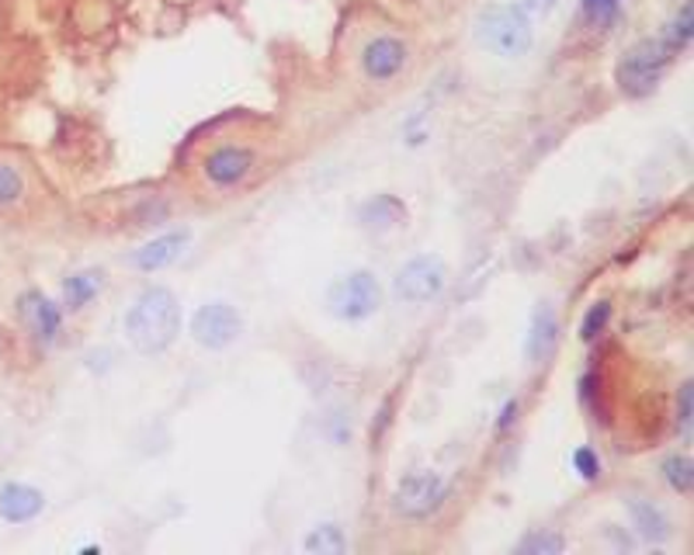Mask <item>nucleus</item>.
<instances>
[{
    "label": "nucleus",
    "mask_w": 694,
    "mask_h": 555,
    "mask_svg": "<svg viewBox=\"0 0 694 555\" xmlns=\"http://www.w3.org/2000/svg\"><path fill=\"white\" fill-rule=\"evenodd\" d=\"M351 66L368 87H393L414 66V46L389 25H365L351 42Z\"/></svg>",
    "instance_id": "obj_1"
},
{
    "label": "nucleus",
    "mask_w": 694,
    "mask_h": 555,
    "mask_svg": "<svg viewBox=\"0 0 694 555\" xmlns=\"http://www.w3.org/2000/svg\"><path fill=\"white\" fill-rule=\"evenodd\" d=\"M427 4H431V0H427Z\"/></svg>",
    "instance_id": "obj_26"
},
{
    "label": "nucleus",
    "mask_w": 694,
    "mask_h": 555,
    "mask_svg": "<svg viewBox=\"0 0 694 555\" xmlns=\"http://www.w3.org/2000/svg\"><path fill=\"white\" fill-rule=\"evenodd\" d=\"M257 171V150L247 142H219L202 156V177L216 191H234Z\"/></svg>",
    "instance_id": "obj_7"
},
{
    "label": "nucleus",
    "mask_w": 694,
    "mask_h": 555,
    "mask_svg": "<svg viewBox=\"0 0 694 555\" xmlns=\"http://www.w3.org/2000/svg\"><path fill=\"white\" fill-rule=\"evenodd\" d=\"M400 223H406V205L393 194H376L371 202L362 205V226L365 229H396Z\"/></svg>",
    "instance_id": "obj_15"
},
{
    "label": "nucleus",
    "mask_w": 694,
    "mask_h": 555,
    "mask_svg": "<svg viewBox=\"0 0 694 555\" xmlns=\"http://www.w3.org/2000/svg\"><path fill=\"white\" fill-rule=\"evenodd\" d=\"M608 319H611V302L608 299L594 302V306L586 310L583 324H580V340H586V344H591V340H597L604 333V327H608Z\"/></svg>",
    "instance_id": "obj_20"
},
{
    "label": "nucleus",
    "mask_w": 694,
    "mask_h": 555,
    "mask_svg": "<svg viewBox=\"0 0 694 555\" xmlns=\"http://www.w3.org/2000/svg\"><path fill=\"white\" fill-rule=\"evenodd\" d=\"M559 344V319L553 313V306H542L535 313V319H531V330H528V344H525V354L531 365H542L553 357Z\"/></svg>",
    "instance_id": "obj_13"
},
{
    "label": "nucleus",
    "mask_w": 694,
    "mask_h": 555,
    "mask_svg": "<svg viewBox=\"0 0 694 555\" xmlns=\"http://www.w3.org/2000/svg\"><path fill=\"white\" fill-rule=\"evenodd\" d=\"M559 4V0H521V8L528 11V14H548Z\"/></svg>",
    "instance_id": "obj_24"
},
{
    "label": "nucleus",
    "mask_w": 694,
    "mask_h": 555,
    "mask_svg": "<svg viewBox=\"0 0 694 555\" xmlns=\"http://www.w3.org/2000/svg\"><path fill=\"white\" fill-rule=\"evenodd\" d=\"M28 199V177L11 160H0V209H17Z\"/></svg>",
    "instance_id": "obj_17"
},
{
    "label": "nucleus",
    "mask_w": 694,
    "mask_h": 555,
    "mask_svg": "<svg viewBox=\"0 0 694 555\" xmlns=\"http://www.w3.org/2000/svg\"><path fill=\"white\" fill-rule=\"evenodd\" d=\"M573 469H577L583 479H591V482L601 476V458H597L594 447H577V452H573Z\"/></svg>",
    "instance_id": "obj_21"
},
{
    "label": "nucleus",
    "mask_w": 694,
    "mask_h": 555,
    "mask_svg": "<svg viewBox=\"0 0 694 555\" xmlns=\"http://www.w3.org/2000/svg\"><path fill=\"white\" fill-rule=\"evenodd\" d=\"M678 427L684 438H691V382L681 386V396H678Z\"/></svg>",
    "instance_id": "obj_23"
},
{
    "label": "nucleus",
    "mask_w": 694,
    "mask_h": 555,
    "mask_svg": "<svg viewBox=\"0 0 694 555\" xmlns=\"http://www.w3.org/2000/svg\"><path fill=\"white\" fill-rule=\"evenodd\" d=\"M444 285H449V264L438 254H420L396 272L393 295L406 302V306H424V302H431L444 292Z\"/></svg>",
    "instance_id": "obj_5"
},
{
    "label": "nucleus",
    "mask_w": 694,
    "mask_h": 555,
    "mask_svg": "<svg viewBox=\"0 0 694 555\" xmlns=\"http://www.w3.org/2000/svg\"><path fill=\"white\" fill-rule=\"evenodd\" d=\"M17 313H22L25 327L31 330L35 340H42V344H52V340L60 337L63 330V313L60 306L42 292H25L17 299Z\"/></svg>",
    "instance_id": "obj_10"
},
{
    "label": "nucleus",
    "mask_w": 694,
    "mask_h": 555,
    "mask_svg": "<svg viewBox=\"0 0 694 555\" xmlns=\"http://www.w3.org/2000/svg\"><path fill=\"white\" fill-rule=\"evenodd\" d=\"M327 310L344 324H362L382 310V285L371 272H351L337 278L327 292Z\"/></svg>",
    "instance_id": "obj_4"
},
{
    "label": "nucleus",
    "mask_w": 694,
    "mask_h": 555,
    "mask_svg": "<svg viewBox=\"0 0 694 555\" xmlns=\"http://www.w3.org/2000/svg\"><path fill=\"white\" fill-rule=\"evenodd\" d=\"M104 275L101 272H80V275H74V278H66L63 281V302H66V310H84L87 302H91L98 292H101V281Z\"/></svg>",
    "instance_id": "obj_16"
},
{
    "label": "nucleus",
    "mask_w": 694,
    "mask_h": 555,
    "mask_svg": "<svg viewBox=\"0 0 694 555\" xmlns=\"http://www.w3.org/2000/svg\"><path fill=\"white\" fill-rule=\"evenodd\" d=\"M521 552H535V555H556V552H563V539L559 534H531V539H525V545H521Z\"/></svg>",
    "instance_id": "obj_22"
},
{
    "label": "nucleus",
    "mask_w": 694,
    "mask_h": 555,
    "mask_svg": "<svg viewBox=\"0 0 694 555\" xmlns=\"http://www.w3.org/2000/svg\"><path fill=\"white\" fill-rule=\"evenodd\" d=\"M181 333V306L164 285H150L126 313V337L139 354H164Z\"/></svg>",
    "instance_id": "obj_2"
},
{
    "label": "nucleus",
    "mask_w": 694,
    "mask_h": 555,
    "mask_svg": "<svg viewBox=\"0 0 694 555\" xmlns=\"http://www.w3.org/2000/svg\"><path fill=\"white\" fill-rule=\"evenodd\" d=\"M243 333V316L229 302H205V306L191 316V337L209 351H223Z\"/></svg>",
    "instance_id": "obj_8"
},
{
    "label": "nucleus",
    "mask_w": 694,
    "mask_h": 555,
    "mask_svg": "<svg viewBox=\"0 0 694 555\" xmlns=\"http://www.w3.org/2000/svg\"><path fill=\"white\" fill-rule=\"evenodd\" d=\"M518 420V400H510L507 406H504V414H501V431H507V427Z\"/></svg>",
    "instance_id": "obj_25"
},
{
    "label": "nucleus",
    "mask_w": 694,
    "mask_h": 555,
    "mask_svg": "<svg viewBox=\"0 0 694 555\" xmlns=\"http://www.w3.org/2000/svg\"><path fill=\"white\" fill-rule=\"evenodd\" d=\"M191 243V232L188 229H174V232H164V237H156L150 243H142L136 254H133V267H139V272H160V267L174 264L177 257L185 254V247Z\"/></svg>",
    "instance_id": "obj_12"
},
{
    "label": "nucleus",
    "mask_w": 694,
    "mask_h": 555,
    "mask_svg": "<svg viewBox=\"0 0 694 555\" xmlns=\"http://www.w3.org/2000/svg\"><path fill=\"white\" fill-rule=\"evenodd\" d=\"M667 49L660 42H639L626 63H621V87H629V91H646V87L656 84V77H660V70L667 66Z\"/></svg>",
    "instance_id": "obj_9"
},
{
    "label": "nucleus",
    "mask_w": 694,
    "mask_h": 555,
    "mask_svg": "<svg viewBox=\"0 0 694 555\" xmlns=\"http://www.w3.org/2000/svg\"><path fill=\"white\" fill-rule=\"evenodd\" d=\"M302 548H306L310 555H341L348 548V539H344V531L341 525H316L310 534H306V542H302Z\"/></svg>",
    "instance_id": "obj_18"
},
{
    "label": "nucleus",
    "mask_w": 694,
    "mask_h": 555,
    "mask_svg": "<svg viewBox=\"0 0 694 555\" xmlns=\"http://www.w3.org/2000/svg\"><path fill=\"white\" fill-rule=\"evenodd\" d=\"M629 514H632V525L639 528V534L649 542H664L670 539V517L653 504V500H629Z\"/></svg>",
    "instance_id": "obj_14"
},
{
    "label": "nucleus",
    "mask_w": 694,
    "mask_h": 555,
    "mask_svg": "<svg viewBox=\"0 0 694 555\" xmlns=\"http://www.w3.org/2000/svg\"><path fill=\"white\" fill-rule=\"evenodd\" d=\"M664 479H667V487L673 493L687 496L691 487H694V462H691V455H670L664 462Z\"/></svg>",
    "instance_id": "obj_19"
},
{
    "label": "nucleus",
    "mask_w": 694,
    "mask_h": 555,
    "mask_svg": "<svg viewBox=\"0 0 694 555\" xmlns=\"http://www.w3.org/2000/svg\"><path fill=\"white\" fill-rule=\"evenodd\" d=\"M444 496H449V482L431 469H420L400 479L393 493V510L406 521H427V517L441 510Z\"/></svg>",
    "instance_id": "obj_6"
},
{
    "label": "nucleus",
    "mask_w": 694,
    "mask_h": 555,
    "mask_svg": "<svg viewBox=\"0 0 694 555\" xmlns=\"http://www.w3.org/2000/svg\"><path fill=\"white\" fill-rule=\"evenodd\" d=\"M476 39L483 49H490L493 56L521 60L528 56L531 42H535L531 14L521 4H490L476 17Z\"/></svg>",
    "instance_id": "obj_3"
},
{
    "label": "nucleus",
    "mask_w": 694,
    "mask_h": 555,
    "mask_svg": "<svg viewBox=\"0 0 694 555\" xmlns=\"http://www.w3.org/2000/svg\"><path fill=\"white\" fill-rule=\"evenodd\" d=\"M46 510L42 490L28 487V482H4L0 487V521L8 525H28Z\"/></svg>",
    "instance_id": "obj_11"
}]
</instances>
